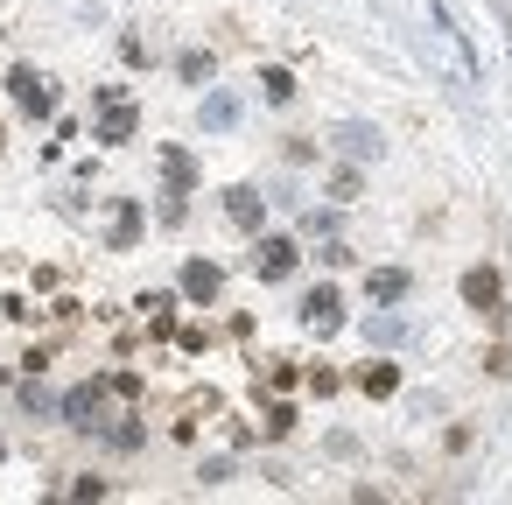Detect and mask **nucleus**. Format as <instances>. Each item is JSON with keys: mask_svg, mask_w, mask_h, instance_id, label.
<instances>
[{"mask_svg": "<svg viewBox=\"0 0 512 505\" xmlns=\"http://www.w3.org/2000/svg\"><path fill=\"white\" fill-rule=\"evenodd\" d=\"M260 92H267V106H288L295 99V78L288 71H260Z\"/></svg>", "mask_w": 512, "mask_h": 505, "instance_id": "4468645a", "label": "nucleus"}, {"mask_svg": "<svg viewBox=\"0 0 512 505\" xmlns=\"http://www.w3.org/2000/svg\"><path fill=\"white\" fill-rule=\"evenodd\" d=\"M106 407H113L106 379H85V386H71V393H64V421H71L78 435H99V428H106Z\"/></svg>", "mask_w": 512, "mask_h": 505, "instance_id": "f257e3e1", "label": "nucleus"}, {"mask_svg": "<svg viewBox=\"0 0 512 505\" xmlns=\"http://www.w3.org/2000/svg\"><path fill=\"white\" fill-rule=\"evenodd\" d=\"M22 407L29 414H50V386H22Z\"/></svg>", "mask_w": 512, "mask_h": 505, "instance_id": "f3484780", "label": "nucleus"}, {"mask_svg": "<svg viewBox=\"0 0 512 505\" xmlns=\"http://www.w3.org/2000/svg\"><path fill=\"white\" fill-rule=\"evenodd\" d=\"M302 323H309V330H337V323H344V295H337V288H309V295H302Z\"/></svg>", "mask_w": 512, "mask_h": 505, "instance_id": "39448f33", "label": "nucleus"}, {"mask_svg": "<svg viewBox=\"0 0 512 505\" xmlns=\"http://www.w3.org/2000/svg\"><path fill=\"white\" fill-rule=\"evenodd\" d=\"M141 246V204H120L113 211V253H134Z\"/></svg>", "mask_w": 512, "mask_h": 505, "instance_id": "f8f14e48", "label": "nucleus"}, {"mask_svg": "<svg viewBox=\"0 0 512 505\" xmlns=\"http://www.w3.org/2000/svg\"><path fill=\"white\" fill-rule=\"evenodd\" d=\"M225 218H232L239 232H260V218H267V204H260V190H246V183H232V190H225Z\"/></svg>", "mask_w": 512, "mask_h": 505, "instance_id": "0eeeda50", "label": "nucleus"}, {"mask_svg": "<svg viewBox=\"0 0 512 505\" xmlns=\"http://www.w3.org/2000/svg\"><path fill=\"white\" fill-rule=\"evenodd\" d=\"M218 288H225V274H218L211 260H190V267H183V295H190V302H218Z\"/></svg>", "mask_w": 512, "mask_h": 505, "instance_id": "1a4fd4ad", "label": "nucleus"}, {"mask_svg": "<svg viewBox=\"0 0 512 505\" xmlns=\"http://www.w3.org/2000/svg\"><path fill=\"white\" fill-rule=\"evenodd\" d=\"M0 456H8V442H0Z\"/></svg>", "mask_w": 512, "mask_h": 505, "instance_id": "a211bd4d", "label": "nucleus"}, {"mask_svg": "<svg viewBox=\"0 0 512 505\" xmlns=\"http://www.w3.org/2000/svg\"><path fill=\"white\" fill-rule=\"evenodd\" d=\"M463 302H470L477 316H505V281H498V267H470V274H463Z\"/></svg>", "mask_w": 512, "mask_h": 505, "instance_id": "20e7f679", "label": "nucleus"}, {"mask_svg": "<svg viewBox=\"0 0 512 505\" xmlns=\"http://www.w3.org/2000/svg\"><path fill=\"white\" fill-rule=\"evenodd\" d=\"M197 120H204V127H211V134H232V127H239V99H232V92H211V99H204V113H197Z\"/></svg>", "mask_w": 512, "mask_h": 505, "instance_id": "9b49d317", "label": "nucleus"}, {"mask_svg": "<svg viewBox=\"0 0 512 505\" xmlns=\"http://www.w3.org/2000/svg\"><path fill=\"white\" fill-rule=\"evenodd\" d=\"M372 337H379V344H400L407 323H400V316H372Z\"/></svg>", "mask_w": 512, "mask_h": 505, "instance_id": "dca6fc26", "label": "nucleus"}, {"mask_svg": "<svg viewBox=\"0 0 512 505\" xmlns=\"http://www.w3.org/2000/svg\"><path fill=\"white\" fill-rule=\"evenodd\" d=\"M393 386H400V372H393V365H372V372H365V393H372V400H386Z\"/></svg>", "mask_w": 512, "mask_h": 505, "instance_id": "2eb2a0df", "label": "nucleus"}, {"mask_svg": "<svg viewBox=\"0 0 512 505\" xmlns=\"http://www.w3.org/2000/svg\"><path fill=\"white\" fill-rule=\"evenodd\" d=\"M162 176H169V197H190L197 190V162L183 148H162Z\"/></svg>", "mask_w": 512, "mask_h": 505, "instance_id": "9d476101", "label": "nucleus"}, {"mask_svg": "<svg viewBox=\"0 0 512 505\" xmlns=\"http://www.w3.org/2000/svg\"><path fill=\"white\" fill-rule=\"evenodd\" d=\"M365 288H372V302H400V295H407V274H400V267H372Z\"/></svg>", "mask_w": 512, "mask_h": 505, "instance_id": "ddd939ff", "label": "nucleus"}, {"mask_svg": "<svg viewBox=\"0 0 512 505\" xmlns=\"http://www.w3.org/2000/svg\"><path fill=\"white\" fill-rule=\"evenodd\" d=\"M134 127H141V106L127 99V92H99V141L113 148V141H134Z\"/></svg>", "mask_w": 512, "mask_h": 505, "instance_id": "7ed1b4c3", "label": "nucleus"}, {"mask_svg": "<svg viewBox=\"0 0 512 505\" xmlns=\"http://www.w3.org/2000/svg\"><path fill=\"white\" fill-rule=\"evenodd\" d=\"M8 92H15V106H22L29 120H50V113H57V85H50L43 71H29V64L8 71Z\"/></svg>", "mask_w": 512, "mask_h": 505, "instance_id": "f03ea898", "label": "nucleus"}, {"mask_svg": "<svg viewBox=\"0 0 512 505\" xmlns=\"http://www.w3.org/2000/svg\"><path fill=\"white\" fill-rule=\"evenodd\" d=\"M295 260H302V253H295V239H260V274H267V281H288V274H295Z\"/></svg>", "mask_w": 512, "mask_h": 505, "instance_id": "6e6552de", "label": "nucleus"}, {"mask_svg": "<svg viewBox=\"0 0 512 505\" xmlns=\"http://www.w3.org/2000/svg\"><path fill=\"white\" fill-rule=\"evenodd\" d=\"M330 141H337V148H344L351 162H372V155L386 148V141H379V127H365V120H344V127H337Z\"/></svg>", "mask_w": 512, "mask_h": 505, "instance_id": "423d86ee", "label": "nucleus"}]
</instances>
